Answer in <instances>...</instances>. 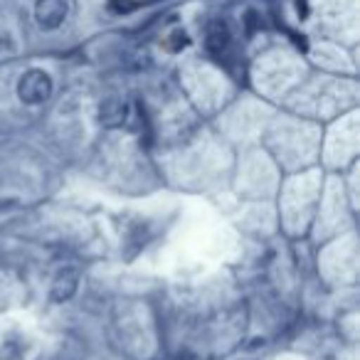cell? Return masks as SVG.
Returning <instances> with one entry per match:
<instances>
[{"instance_id": "cell-4", "label": "cell", "mask_w": 360, "mask_h": 360, "mask_svg": "<svg viewBox=\"0 0 360 360\" xmlns=\"http://www.w3.org/2000/svg\"><path fill=\"white\" fill-rule=\"evenodd\" d=\"M77 289H79V274H77L75 269H65L55 276V281H52L50 296H52V301H57V304H65V301H70L72 296L77 294Z\"/></svg>"}, {"instance_id": "cell-2", "label": "cell", "mask_w": 360, "mask_h": 360, "mask_svg": "<svg viewBox=\"0 0 360 360\" xmlns=\"http://www.w3.org/2000/svg\"><path fill=\"white\" fill-rule=\"evenodd\" d=\"M67 0H37L35 18L42 30H57L67 18Z\"/></svg>"}, {"instance_id": "cell-8", "label": "cell", "mask_w": 360, "mask_h": 360, "mask_svg": "<svg viewBox=\"0 0 360 360\" xmlns=\"http://www.w3.org/2000/svg\"><path fill=\"white\" fill-rule=\"evenodd\" d=\"M13 47H15V45H13V37L8 35V32L0 30V55H3V52H11Z\"/></svg>"}, {"instance_id": "cell-1", "label": "cell", "mask_w": 360, "mask_h": 360, "mask_svg": "<svg viewBox=\"0 0 360 360\" xmlns=\"http://www.w3.org/2000/svg\"><path fill=\"white\" fill-rule=\"evenodd\" d=\"M52 94V79L47 72L42 70H27L25 75L18 82V96L25 104L35 106V104H45Z\"/></svg>"}, {"instance_id": "cell-6", "label": "cell", "mask_w": 360, "mask_h": 360, "mask_svg": "<svg viewBox=\"0 0 360 360\" xmlns=\"http://www.w3.org/2000/svg\"><path fill=\"white\" fill-rule=\"evenodd\" d=\"M165 45H168V50H170V52H180L183 47L188 45V35H186L183 30H175L173 35H170L168 40H165Z\"/></svg>"}, {"instance_id": "cell-3", "label": "cell", "mask_w": 360, "mask_h": 360, "mask_svg": "<svg viewBox=\"0 0 360 360\" xmlns=\"http://www.w3.org/2000/svg\"><path fill=\"white\" fill-rule=\"evenodd\" d=\"M129 119V104L119 96H109L99 104V124L104 129H119Z\"/></svg>"}, {"instance_id": "cell-7", "label": "cell", "mask_w": 360, "mask_h": 360, "mask_svg": "<svg viewBox=\"0 0 360 360\" xmlns=\"http://www.w3.org/2000/svg\"><path fill=\"white\" fill-rule=\"evenodd\" d=\"M109 8L114 13H129L131 8H134V3H129V0H111Z\"/></svg>"}, {"instance_id": "cell-5", "label": "cell", "mask_w": 360, "mask_h": 360, "mask_svg": "<svg viewBox=\"0 0 360 360\" xmlns=\"http://www.w3.org/2000/svg\"><path fill=\"white\" fill-rule=\"evenodd\" d=\"M230 27L225 20H212L205 30V47L210 55H222L230 47Z\"/></svg>"}]
</instances>
